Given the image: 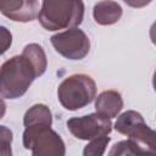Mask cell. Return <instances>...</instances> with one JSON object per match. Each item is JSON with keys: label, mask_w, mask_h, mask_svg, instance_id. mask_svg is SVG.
I'll list each match as a JSON object with an SVG mask.
<instances>
[{"label": "cell", "mask_w": 156, "mask_h": 156, "mask_svg": "<svg viewBox=\"0 0 156 156\" xmlns=\"http://www.w3.org/2000/svg\"><path fill=\"white\" fill-rule=\"evenodd\" d=\"M83 0H43L38 21L50 32L78 27L84 18Z\"/></svg>", "instance_id": "6da1fadb"}, {"label": "cell", "mask_w": 156, "mask_h": 156, "mask_svg": "<svg viewBox=\"0 0 156 156\" xmlns=\"http://www.w3.org/2000/svg\"><path fill=\"white\" fill-rule=\"evenodd\" d=\"M35 78L37 72L26 56H12L0 67V96L10 100L23 96Z\"/></svg>", "instance_id": "7a4b0ae2"}, {"label": "cell", "mask_w": 156, "mask_h": 156, "mask_svg": "<svg viewBox=\"0 0 156 156\" xmlns=\"http://www.w3.org/2000/svg\"><path fill=\"white\" fill-rule=\"evenodd\" d=\"M96 96L95 80L84 73L72 74L65 78L57 88V99L62 107L77 111L88 106Z\"/></svg>", "instance_id": "3957f363"}, {"label": "cell", "mask_w": 156, "mask_h": 156, "mask_svg": "<svg viewBox=\"0 0 156 156\" xmlns=\"http://www.w3.org/2000/svg\"><path fill=\"white\" fill-rule=\"evenodd\" d=\"M22 143L24 149L29 150L34 156H63L66 154L65 141L48 124L37 123L24 127Z\"/></svg>", "instance_id": "277c9868"}, {"label": "cell", "mask_w": 156, "mask_h": 156, "mask_svg": "<svg viewBox=\"0 0 156 156\" xmlns=\"http://www.w3.org/2000/svg\"><path fill=\"white\" fill-rule=\"evenodd\" d=\"M113 128L118 133L127 135L128 139L135 141L143 150V154L156 152V133L146 124L141 113L134 110H128L121 113L117 117Z\"/></svg>", "instance_id": "5b68a950"}, {"label": "cell", "mask_w": 156, "mask_h": 156, "mask_svg": "<svg viewBox=\"0 0 156 156\" xmlns=\"http://www.w3.org/2000/svg\"><path fill=\"white\" fill-rule=\"evenodd\" d=\"M50 41L57 54L72 61L83 60L90 51L89 37L77 27L54 34Z\"/></svg>", "instance_id": "8992f818"}, {"label": "cell", "mask_w": 156, "mask_h": 156, "mask_svg": "<svg viewBox=\"0 0 156 156\" xmlns=\"http://www.w3.org/2000/svg\"><path fill=\"white\" fill-rule=\"evenodd\" d=\"M66 124L69 133L79 140H91L102 135H108L112 130L111 118L98 112L80 117H72Z\"/></svg>", "instance_id": "52a82bcc"}, {"label": "cell", "mask_w": 156, "mask_h": 156, "mask_svg": "<svg viewBox=\"0 0 156 156\" xmlns=\"http://www.w3.org/2000/svg\"><path fill=\"white\" fill-rule=\"evenodd\" d=\"M0 12L13 22L27 23L38 17V0H0Z\"/></svg>", "instance_id": "ba28073f"}, {"label": "cell", "mask_w": 156, "mask_h": 156, "mask_svg": "<svg viewBox=\"0 0 156 156\" xmlns=\"http://www.w3.org/2000/svg\"><path fill=\"white\" fill-rule=\"evenodd\" d=\"M122 108H123V99L121 94L116 90H104L98 96H95L96 112L107 118L117 117L122 111Z\"/></svg>", "instance_id": "9c48e42d"}, {"label": "cell", "mask_w": 156, "mask_h": 156, "mask_svg": "<svg viewBox=\"0 0 156 156\" xmlns=\"http://www.w3.org/2000/svg\"><path fill=\"white\" fill-rule=\"evenodd\" d=\"M123 15L122 6L113 0H101L94 5L93 17L100 26H111L117 23Z\"/></svg>", "instance_id": "30bf717a"}, {"label": "cell", "mask_w": 156, "mask_h": 156, "mask_svg": "<svg viewBox=\"0 0 156 156\" xmlns=\"http://www.w3.org/2000/svg\"><path fill=\"white\" fill-rule=\"evenodd\" d=\"M22 55L26 56L29 60V62L33 65L38 77L45 73L48 68V57H46L44 49L39 44L37 43L27 44L22 50Z\"/></svg>", "instance_id": "8fae6325"}, {"label": "cell", "mask_w": 156, "mask_h": 156, "mask_svg": "<svg viewBox=\"0 0 156 156\" xmlns=\"http://www.w3.org/2000/svg\"><path fill=\"white\" fill-rule=\"evenodd\" d=\"M43 123L48 126H52V113L50 108L44 104H35L29 107L23 116V126H30Z\"/></svg>", "instance_id": "7c38bea8"}, {"label": "cell", "mask_w": 156, "mask_h": 156, "mask_svg": "<svg viewBox=\"0 0 156 156\" xmlns=\"http://www.w3.org/2000/svg\"><path fill=\"white\" fill-rule=\"evenodd\" d=\"M110 140H111V138L107 135H102V136L89 140L88 145L83 150V155L84 156H101V155H104L106 146L108 145Z\"/></svg>", "instance_id": "4fadbf2b"}, {"label": "cell", "mask_w": 156, "mask_h": 156, "mask_svg": "<svg viewBox=\"0 0 156 156\" xmlns=\"http://www.w3.org/2000/svg\"><path fill=\"white\" fill-rule=\"evenodd\" d=\"M136 154H143V150L132 139L116 143L112 146V149L108 151V155H136Z\"/></svg>", "instance_id": "5bb4252c"}, {"label": "cell", "mask_w": 156, "mask_h": 156, "mask_svg": "<svg viewBox=\"0 0 156 156\" xmlns=\"http://www.w3.org/2000/svg\"><path fill=\"white\" fill-rule=\"evenodd\" d=\"M12 130L6 126H0V156H11L12 155Z\"/></svg>", "instance_id": "9a60e30c"}, {"label": "cell", "mask_w": 156, "mask_h": 156, "mask_svg": "<svg viewBox=\"0 0 156 156\" xmlns=\"http://www.w3.org/2000/svg\"><path fill=\"white\" fill-rule=\"evenodd\" d=\"M12 45V33L5 26H0V56L4 55Z\"/></svg>", "instance_id": "2e32d148"}, {"label": "cell", "mask_w": 156, "mask_h": 156, "mask_svg": "<svg viewBox=\"0 0 156 156\" xmlns=\"http://www.w3.org/2000/svg\"><path fill=\"white\" fill-rule=\"evenodd\" d=\"M123 1H124V4H127L128 6L134 7V9L145 7V6H147L149 4L152 2V0H123Z\"/></svg>", "instance_id": "e0dca14e"}, {"label": "cell", "mask_w": 156, "mask_h": 156, "mask_svg": "<svg viewBox=\"0 0 156 156\" xmlns=\"http://www.w3.org/2000/svg\"><path fill=\"white\" fill-rule=\"evenodd\" d=\"M5 113H6V104H5L4 99L0 98V119L4 118Z\"/></svg>", "instance_id": "ac0fdd59"}]
</instances>
